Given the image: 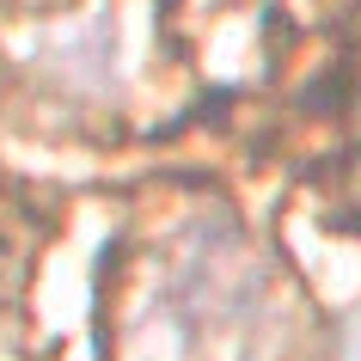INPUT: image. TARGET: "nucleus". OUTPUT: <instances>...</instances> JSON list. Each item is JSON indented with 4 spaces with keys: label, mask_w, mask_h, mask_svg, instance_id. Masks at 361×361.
Wrapping results in <instances>:
<instances>
[{
    "label": "nucleus",
    "mask_w": 361,
    "mask_h": 361,
    "mask_svg": "<svg viewBox=\"0 0 361 361\" xmlns=\"http://www.w3.org/2000/svg\"><path fill=\"white\" fill-rule=\"evenodd\" d=\"M349 361H361V349H355V355H349Z\"/></svg>",
    "instance_id": "nucleus-2"
},
{
    "label": "nucleus",
    "mask_w": 361,
    "mask_h": 361,
    "mask_svg": "<svg viewBox=\"0 0 361 361\" xmlns=\"http://www.w3.org/2000/svg\"><path fill=\"white\" fill-rule=\"evenodd\" d=\"M294 306L276 257L227 209L178 214L135 257L116 361H282Z\"/></svg>",
    "instance_id": "nucleus-1"
}]
</instances>
